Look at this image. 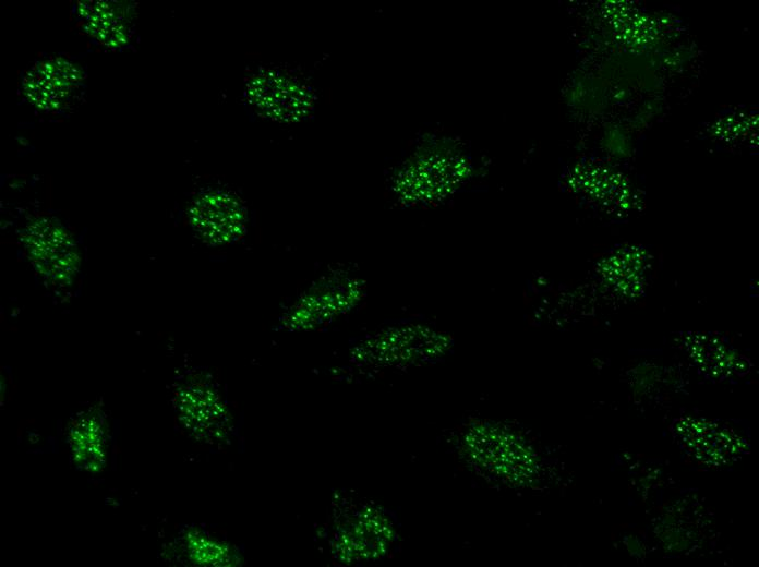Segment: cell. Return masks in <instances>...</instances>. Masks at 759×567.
Segmentation results:
<instances>
[{
  "instance_id": "cell-1",
  "label": "cell",
  "mask_w": 759,
  "mask_h": 567,
  "mask_svg": "<svg viewBox=\"0 0 759 567\" xmlns=\"http://www.w3.org/2000/svg\"><path fill=\"white\" fill-rule=\"evenodd\" d=\"M327 533L334 559L344 564L370 563L391 553L398 540L391 514L373 502H342Z\"/></svg>"
}]
</instances>
